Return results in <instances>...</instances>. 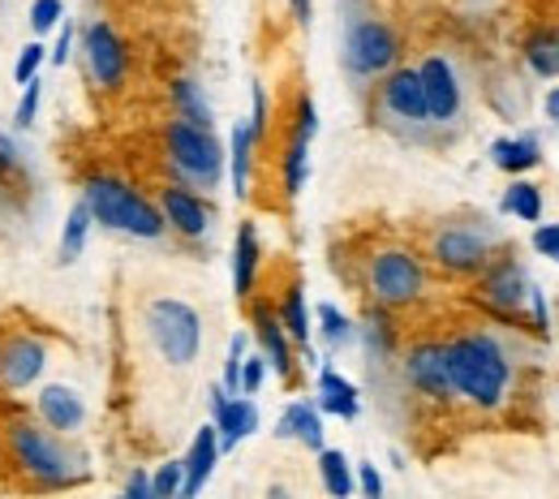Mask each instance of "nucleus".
I'll return each mask as SVG.
<instances>
[{"instance_id": "nucleus-6", "label": "nucleus", "mask_w": 559, "mask_h": 499, "mask_svg": "<svg viewBox=\"0 0 559 499\" xmlns=\"http://www.w3.org/2000/svg\"><path fill=\"white\" fill-rule=\"evenodd\" d=\"M366 293L379 310H401V306H414L421 293H426V268L414 250L405 246H388V250H374L370 263H366Z\"/></svg>"}, {"instance_id": "nucleus-16", "label": "nucleus", "mask_w": 559, "mask_h": 499, "mask_svg": "<svg viewBox=\"0 0 559 499\" xmlns=\"http://www.w3.org/2000/svg\"><path fill=\"white\" fill-rule=\"evenodd\" d=\"M35 423L57 435L73 439L78 430L86 427V401L73 383H44L35 396Z\"/></svg>"}, {"instance_id": "nucleus-2", "label": "nucleus", "mask_w": 559, "mask_h": 499, "mask_svg": "<svg viewBox=\"0 0 559 499\" xmlns=\"http://www.w3.org/2000/svg\"><path fill=\"white\" fill-rule=\"evenodd\" d=\"M452 396L469 401L474 409H499L512 388V357L490 332H465L443 345Z\"/></svg>"}, {"instance_id": "nucleus-26", "label": "nucleus", "mask_w": 559, "mask_h": 499, "mask_svg": "<svg viewBox=\"0 0 559 499\" xmlns=\"http://www.w3.org/2000/svg\"><path fill=\"white\" fill-rule=\"evenodd\" d=\"M276 319H280V328L288 332V341H293V345H301V349L310 345V332H314V314H310V306H306V288L293 285L288 293H284Z\"/></svg>"}, {"instance_id": "nucleus-25", "label": "nucleus", "mask_w": 559, "mask_h": 499, "mask_svg": "<svg viewBox=\"0 0 559 499\" xmlns=\"http://www.w3.org/2000/svg\"><path fill=\"white\" fill-rule=\"evenodd\" d=\"M168 95H173L177 121H190V126H199V130H211V126H215V112H211L207 95H203V86H199L194 78H177Z\"/></svg>"}, {"instance_id": "nucleus-1", "label": "nucleus", "mask_w": 559, "mask_h": 499, "mask_svg": "<svg viewBox=\"0 0 559 499\" xmlns=\"http://www.w3.org/2000/svg\"><path fill=\"white\" fill-rule=\"evenodd\" d=\"M4 443H9V456H13L17 474L39 491H70V487L91 478V456L73 439L39 427L35 418L9 423Z\"/></svg>"}, {"instance_id": "nucleus-3", "label": "nucleus", "mask_w": 559, "mask_h": 499, "mask_svg": "<svg viewBox=\"0 0 559 499\" xmlns=\"http://www.w3.org/2000/svg\"><path fill=\"white\" fill-rule=\"evenodd\" d=\"M82 203H86L95 224H104L112 233H126L134 241H159L168 233L159 207L117 173H86L82 177Z\"/></svg>"}, {"instance_id": "nucleus-23", "label": "nucleus", "mask_w": 559, "mask_h": 499, "mask_svg": "<svg viewBox=\"0 0 559 499\" xmlns=\"http://www.w3.org/2000/svg\"><path fill=\"white\" fill-rule=\"evenodd\" d=\"M254 134L246 121L233 126V139H228V177H233V194L237 199H250V173H254Z\"/></svg>"}, {"instance_id": "nucleus-24", "label": "nucleus", "mask_w": 559, "mask_h": 499, "mask_svg": "<svg viewBox=\"0 0 559 499\" xmlns=\"http://www.w3.org/2000/svg\"><path fill=\"white\" fill-rule=\"evenodd\" d=\"M538 159H543V146L538 139H530V134H521V139H495L490 143V164L499 168V173H530V168H538Z\"/></svg>"}, {"instance_id": "nucleus-30", "label": "nucleus", "mask_w": 559, "mask_h": 499, "mask_svg": "<svg viewBox=\"0 0 559 499\" xmlns=\"http://www.w3.org/2000/svg\"><path fill=\"white\" fill-rule=\"evenodd\" d=\"M525 66L534 78H559V26H543L525 39Z\"/></svg>"}, {"instance_id": "nucleus-9", "label": "nucleus", "mask_w": 559, "mask_h": 499, "mask_svg": "<svg viewBox=\"0 0 559 499\" xmlns=\"http://www.w3.org/2000/svg\"><path fill=\"white\" fill-rule=\"evenodd\" d=\"M52 366V354H48V341L35 336V332H9L0 341V392L9 396H22L31 392Z\"/></svg>"}, {"instance_id": "nucleus-7", "label": "nucleus", "mask_w": 559, "mask_h": 499, "mask_svg": "<svg viewBox=\"0 0 559 499\" xmlns=\"http://www.w3.org/2000/svg\"><path fill=\"white\" fill-rule=\"evenodd\" d=\"M401 61V35L383 17H353L345 26V70L357 82L388 78Z\"/></svg>"}, {"instance_id": "nucleus-28", "label": "nucleus", "mask_w": 559, "mask_h": 499, "mask_svg": "<svg viewBox=\"0 0 559 499\" xmlns=\"http://www.w3.org/2000/svg\"><path fill=\"white\" fill-rule=\"evenodd\" d=\"M306 177H310V139L288 134L284 159H280V186H284V194L297 199V194L306 190Z\"/></svg>"}, {"instance_id": "nucleus-46", "label": "nucleus", "mask_w": 559, "mask_h": 499, "mask_svg": "<svg viewBox=\"0 0 559 499\" xmlns=\"http://www.w3.org/2000/svg\"><path fill=\"white\" fill-rule=\"evenodd\" d=\"M288 9H293V22H297V26H306V22H310V13H314V0H288Z\"/></svg>"}, {"instance_id": "nucleus-4", "label": "nucleus", "mask_w": 559, "mask_h": 499, "mask_svg": "<svg viewBox=\"0 0 559 499\" xmlns=\"http://www.w3.org/2000/svg\"><path fill=\"white\" fill-rule=\"evenodd\" d=\"M142 332L173 370H190L203 354V314L181 297H151L142 306Z\"/></svg>"}, {"instance_id": "nucleus-10", "label": "nucleus", "mask_w": 559, "mask_h": 499, "mask_svg": "<svg viewBox=\"0 0 559 499\" xmlns=\"http://www.w3.org/2000/svg\"><path fill=\"white\" fill-rule=\"evenodd\" d=\"M421 78V95H426V117L430 126H456L461 112H465V82L456 66L443 57V52H430L418 66Z\"/></svg>"}, {"instance_id": "nucleus-12", "label": "nucleus", "mask_w": 559, "mask_h": 499, "mask_svg": "<svg viewBox=\"0 0 559 499\" xmlns=\"http://www.w3.org/2000/svg\"><path fill=\"white\" fill-rule=\"evenodd\" d=\"M155 207L164 215V224H168L173 233H181L186 241H203L211 233V224H215L207 199L194 194V190H186V186H177V181H168V186L159 190Z\"/></svg>"}, {"instance_id": "nucleus-44", "label": "nucleus", "mask_w": 559, "mask_h": 499, "mask_svg": "<svg viewBox=\"0 0 559 499\" xmlns=\"http://www.w3.org/2000/svg\"><path fill=\"white\" fill-rule=\"evenodd\" d=\"M534 250H538L543 259L559 263V224H538V228H534Z\"/></svg>"}, {"instance_id": "nucleus-20", "label": "nucleus", "mask_w": 559, "mask_h": 499, "mask_svg": "<svg viewBox=\"0 0 559 499\" xmlns=\"http://www.w3.org/2000/svg\"><path fill=\"white\" fill-rule=\"evenodd\" d=\"M276 435L280 439H297V443L310 448V452H323V448H328L323 414H319L314 401H293V405H284V414H280V423H276Z\"/></svg>"}, {"instance_id": "nucleus-18", "label": "nucleus", "mask_w": 559, "mask_h": 499, "mask_svg": "<svg viewBox=\"0 0 559 499\" xmlns=\"http://www.w3.org/2000/svg\"><path fill=\"white\" fill-rule=\"evenodd\" d=\"M215 461H219V439H215V427H199L190 452L181 456V496L177 499H199V491L211 483L215 474Z\"/></svg>"}, {"instance_id": "nucleus-13", "label": "nucleus", "mask_w": 559, "mask_h": 499, "mask_svg": "<svg viewBox=\"0 0 559 499\" xmlns=\"http://www.w3.org/2000/svg\"><path fill=\"white\" fill-rule=\"evenodd\" d=\"M401 370H405V383L426 396V401H452V379H448V354H443V345L439 341H421L414 345L405 361H401Z\"/></svg>"}, {"instance_id": "nucleus-43", "label": "nucleus", "mask_w": 559, "mask_h": 499, "mask_svg": "<svg viewBox=\"0 0 559 499\" xmlns=\"http://www.w3.org/2000/svg\"><path fill=\"white\" fill-rule=\"evenodd\" d=\"M73 44H78V31H73L70 22H61V26H57V48H48V61H52L57 70L73 57Z\"/></svg>"}, {"instance_id": "nucleus-40", "label": "nucleus", "mask_w": 559, "mask_h": 499, "mask_svg": "<svg viewBox=\"0 0 559 499\" xmlns=\"http://www.w3.org/2000/svg\"><path fill=\"white\" fill-rule=\"evenodd\" d=\"M293 134H301V139H310V143H314V134H319V108H314V99H310V95H301V99H297Z\"/></svg>"}, {"instance_id": "nucleus-32", "label": "nucleus", "mask_w": 559, "mask_h": 499, "mask_svg": "<svg viewBox=\"0 0 559 499\" xmlns=\"http://www.w3.org/2000/svg\"><path fill=\"white\" fill-rule=\"evenodd\" d=\"M314 323H319V336L328 341V349H349L353 341H357V328L349 323V314L341 306H332V301H323L314 310Z\"/></svg>"}, {"instance_id": "nucleus-49", "label": "nucleus", "mask_w": 559, "mask_h": 499, "mask_svg": "<svg viewBox=\"0 0 559 499\" xmlns=\"http://www.w3.org/2000/svg\"><path fill=\"white\" fill-rule=\"evenodd\" d=\"M9 212H13V194L0 186V219H9Z\"/></svg>"}, {"instance_id": "nucleus-11", "label": "nucleus", "mask_w": 559, "mask_h": 499, "mask_svg": "<svg viewBox=\"0 0 559 499\" xmlns=\"http://www.w3.org/2000/svg\"><path fill=\"white\" fill-rule=\"evenodd\" d=\"M430 259L452 276H474L490 263V237L469 224H448L430 241Z\"/></svg>"}, {"instance_id": "nucleus-31", "label": "nucleus", "mask_w": 559, "mask_h": 499, "mask_svg": "<svg viewBox=\"0 0 559 499\" xmlns=\"http://www.w3.org/2000/svg\"><path fill=\"white\" fill-rule=\"evenodd\" d=\"M31 159H26V151L17 146L13 134H4L0 130V186L9 190V194H22V190H31Z\"/></svg>"}, {"instance_id": "nucleus-17", "label": "nucleus", "mask_w": 559, "mask_h": 499, "mask_svg": "<svg viewBox=\"0 0 559 499\" xmlns=\"http://www.w3.org/2000/svg\"><path fill=\"white\" fill-rule=\"evenodd\" d=\"M530 288L534 285H530L525 268L512 263V259H503V263L487 268V276H483V297H487V306L503 310V314H516V310L530 301Z\"/></svg>"}, {"instance_id": "nucleus-27", "label": "nucleus", "mask_w": 559, "mask_h": 499, "mask_svg": "<svg viewBox=\"0 0 559 499\" xmlns=\"http://www.w3.org/2000/svg\"><path fill=\"white\" fill-rule=\"evenodd\" d=\"M91 228H95V219L86 212V203L78 199L66 215V228H61V250H57V263L61 268H73L82 254H86V241H91Z\"/></svg>"}, {"instance_id": "nucleus-39", "label": "nucleus", "mask_w": 559, "mask_h": 499, "mask_svg": "<svg viewBox=\"0 0 559 499\" xmlns=\"http://www.w3.org/2000/svg\"><path fill=\"white\" fill-rule=\"evenodd\" d=\"M39 95H44V82H26L22 86V99H17V112H13V126L17 130H31L35 126V112H39Z\"/></svg>"}, {"instance_id": "nucleus-42", "label": "nucleus", "mask_w": 559, "mask_h": 499, "mask_svg": "<svg viewBox=\"0 0 559 499\" xmlns=\"http://www.w3.org/2000/svg\"><path fill=\"white\" fill-rule=\"evenodd\" d=\"M353 478H357V491H361V499H383V474H379L370 461L353 465Z\"/></svg>"}, {"instance_id": "nucleus-45", "label": "nucleus", "mask_w": 559, "mask_h": 499, "mask_svg": "<svg viewBox=\"0 0 559 499\" xmlns=\"http://www.w3.org/2000/svg\"><path fill=\"white\" fill-rule=\"evenodd\" d=\"M117 499H151V474H146V470H134L130 483H126V491Z\"/></svg>"}, {"instance_id": "nucleus-8", "label": "nucleus", "mask_w": 559, "mask_h": 499, "mask_svg": "<svg viewBox=\"0 0 559 499\" xmlns=\"http://www.w3.org/2000/svg\"><path fill=\"white\" fill-rule=\"evenodd\" d=\"M78 57H82V73L95 91H121L126 78H130V48L126 39L104 22H86L78 31Z\"/></svg>"}, {"instance_id": "nucleus-19", "label": "nucleus", "mask_w": 559, "mask_h": 499, "mask_svg": "<svg viewBox=\"0 0 559 499\" xmlns=\"http://www.w3.org/2000/svg\"><path fill=\"white\" fill-rule=\"evenodd\" d=\"M250 323H254V341H259V354L267 357V366L276 370L280 379H293V341L280 328L276 310L272 306H254Z\"/></svg>"}, {"instance_id": "nucleus-33", "label": "nucleus", "mask_w": 559, "mask_h": 499, "mask_svg": "<svg viewBox=\"0 0 559 499\" xmlns=\"http://www.w3.org/2000/svg\"><path fill=\"white\" fill-rule=\"evenodd\" d=\"M499 207L508 215H516V219H525V224H538L543 219V190L534 181H512L503 190V203Z\"/></svg>"}, {"instance_id": "nucleus-35", "label": "nucleus", "mask_w": 559, "mask_h": 499, "mask_svg": "<svg viewBox=\"0 0 559 499\" xmlns=\"http://www.w3.org/2000/svg\"><path fill=\"white\" fill-rule=\"evenodd\" d=\"M246 354H250V336L246 332H237L233 341H228V357H224V392L228 396H241V361H246Z\"/></svg>"}, {"instance_id": "nucleus-22", "label": "nucleus", "mask_w": 559, "mask_h": 499, "mask_svg": "<svg viewBox=\"0 0 559 499\" xmlns=\"http://www.w3.org/2000/svg\"><path fill=\"white\" fill-rule=\"evenodd\" d=\"M259 263H263V246H259V228L246 219L237 228V246H233V293L250 297L259 281Z\"/></svg>"}, {"instance_id": "nucleus-36", "label": "nucleus", "mask_w": 559, "mask_h": 499, "mask_svg": "<svg viewBox=\"0 0 559 499\" xmlns=\"http://www.w3.org/2000/svg\"><path fill=\"white\" fill-rule=\"evenodd\" d=\"M26 22H31L35 39H48V35L66 22V0H35L31 13H26Z\"/></svg>"}, {"instance_id": "nucleus-41", "label": "nucleus", "mask_w": 559, "mask_h": 499, "mask_svg": "<svg viewBox=\"0 0 559 499\" xmlns=\"http://www.w3.org/2000/svg\"><path fill=\"white\" fill-rule=\"evenodd\" d=\"M250 99H254V112H250V134H254V143H263L267 139V91H263V82H254V91H250Z\"/></svg>"}, {"instance_id": "nucleus-21", "label": "nucleus", "mask_w": 559, "mask_h": 499, "mask_svg": "<svg viewBox=\"0 0 559 499\" xmlns=\"http://www.w3.org/2000/svg\"><path fill=\"white\" fill-rule=\"evenodd\" d=\"M319 414H332L341 423H353L361 414V392L353 388V379H345L336 366H323L319 370Z\"/></svg>"}, {"instance_id": "nucleus-37", "label": "nucleus", "mask_w": 559, "mask_h": 499, "mask_svg": "<svg viewBox=\"0 0 559 499\" xmlns=\"http://www.w3.org/2000/svg\"><path fill=\"white\" fill-rule=\"evenodd\" d=\"M181 496V461H164L151 474V499H177Z\"/></svg>"}, {"instance_id": "nucleus-47", "label": "nucleus", "mask_w": 559, "mask_h": 499, "mask_svg": "<svg viewBox=\"0 0 559 499\" xmlns=\"http://www.w3.org/2000/svg\"><path fill=\"white\" fill-rule=\"evenodd\" d=\"M543 108H547V121H556V126H559V86H551V91H547Z\"/></svg>"}, {"instance_id": "nucleus-48", "label": "nucleus", "mask_w": 559, "mask_h": 499, "mask_svg": "<svg viewBox=\"0 0 559 499\" xmlns=\"http://www.w3.org/2000/svg\"><path fill=\"white\" fill-rule=\"evenodd\" d=\"M263 499H301V496H297L293 487H284V483H272V487H267V496H263Z\"/></svg>"}, {"instance_id": "nucleus-29", "label": "nucleus", "mask_w": 559, "mask_h": 499, "mask_svg": "<svg viewBox=\"0 0 559 499\" xmlns=\"http://www.w3.org/2000/svg\"><path fill=\"white\" fill-rule=\"evenodd\" d=\"M319 483L332 499H349L357 491V478H353V461L341 448H323L319 452Z\"/></svg>"}, {"instance_id": "nucleus-5", "label": "nucleus", "mask_w": 559, "mask_h": 499, "mask_svg": "<svg viewBox=\"0 0 559 499\" xmlns=\"http://www.w3.org/2000/svg\"><path fill=\"white\" fill-rule=\"evenodd\" d=\"M164 159L177 177V186L186 190H215L224 181V168H228V151L215 139V130H199L190 121H168L164 126Z\"/></svg>"}, {"instance_id": "nucleus-14", "label": "nucleus", "mask_w": 559, "mask_h": 499, "mask_svg": "<svg viewBox=\"0 0 559 499\" xmlns=\"http://www.w3.org/2000/svg\"><path fill=\"white\" fill-rule=\"evenodd\" d=\"M379 104L392 121L401 126H430L426 117V95H421V78L414 66H396L379 82Z\"/></svg>"}, {"instance_id": "nucleus-38", "label": "nucleus", "mask_w": 559, "mask_h": 499, "mask_svg": "<svg viewBox=\"0 0 559 499\" xmlns=\"http://www.w3.org/2000/svg\"><path fill=\"white\" fill-rule=\"evenodd\" d=\"M267 357L263 354H246L241 361V396H259L263 392V383H267Z\"/></svg>"}, {"instance_id": "nucleus-34", "label": "nucleus", "mask_w": 559, "mask_h": 499, "mask_svg": "<svg viewBox=\"0 0 559 499\" xmlns=\"http://www.w3.org/2000/svg\"><path fill=\"white\" fill-rule=\"evenodd\" d=\"M44 66H48V44H44V39H31V44H22V48H17V61H13V82H17V86L35 82Z\"/></svg>"}, {"instance_id": "nucleus-15", "label": "nucleus", "mask_w": 559, "mask_h": 499, "mask_svg": "<svg viewBox=\"0 0 559 499\" xmlns=\"http://www.w3.org/2000/svg\"><path fill=\"white\" fill-rule=\"evenodd\" d=\"M211 427L219 439V452H233L241 439L259 430V405L250 396H228L219 383L211 388Z\"/></svg>"}]
</instances>
